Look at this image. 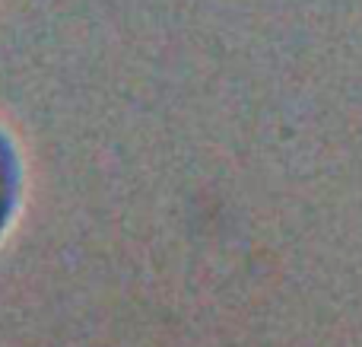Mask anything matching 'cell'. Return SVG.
Here are the masks:
<instances>
[{
  "instance_id": "6da1fadb",
  "label": "cell",
  "mask_w": 362,
  "mask_h": 347,
  "mask_svg": "<svg viewBox=\"0 0 362 347\" xmlns=\"http://www.w3.org/2000/svg\"><path fill=\"white\" fill-rule=\"evenodd\" d=\"M19 195V159L13 144L6 140V134L0 131V233L10 223V214L16 207Z\"/></svg>"
}]
</instances>
